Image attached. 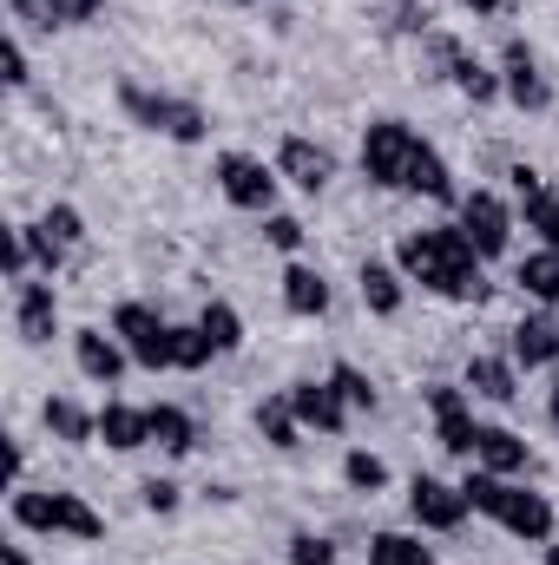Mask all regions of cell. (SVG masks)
<instances>
[{
	"instance_id": "obj_15",
	"label": "cell",
	"mask_w": 559,
	"mask_h": 565,
	"mask_svg": "<svg viewBox=\"0 0 559 565\" xmlns=\"http://www.w3.org/2000/svg\"><path fill=\"white\" fill-rule=\"evenodd\" d=\"M277 171L296 184V191H309V198H316V191L336 178V158H329L316 139H283L277 145Z\"/></svg>"
},
{
	"instance_id": "obj_13",
	"label": "cell",
	"mask_w": 559,
	"mask_h": 565,
	"mask_svg": "<svg viewBox=\"0 0 559 565\" xmlns=\"http://www.w3.org/2000/svg\"><path fill=\"white\" fill-rule=\"evenodd\" d=\"M13 329L27 335V342H53V329H60V296H53V277L46 282H13Z\"/></svg>"
},
{
	"instance_id": "obj_27",
	"label": "cell",
	"mask_w": 559,
	"mask_h": 565,
	"mask_svg": "<svg viewBox=\"0 0 559 565\" xmlns=\"http://www.w3.org/2000/svg\"><path fill=\"white\" fill-rule=\"evenodd\" d=\"M514 282H520L534 302H547V309H553V302H559V250H534V257H520Z\"/></svg>"
},
{
	"instance_id": "obj_25",
	"label": "cell",
	"mask_w": 559,
	"mask_h": 565,
	"mask_svg": "<svg viewBox=\"0 0 559 565\" xmlns=\"http://www.w3.org/2000/svg\"><path fill=\"white\" fill-rule=\"evenodd\" d=\"M257 434H264L277 454H296V447H303V422H296V408H289V388L271 395V402H257Z\"/></svg>"
},
{
	"instance_id": "obj_20",
	"label": "cell",
	"mask_w": 559,
	"mask_h": 565,
	"mask_svg": "<svg viewBox=\"0 0 559 565\" xmlns=\"http://www.w3.org/2000/svg\"><path fill=\"white\" fill-rule=\"evenodd\" d=\"M527 440L514 434V427H481V447H474V467H487V473H527Z\"/></svg>"
},
{
	"instance_id": "obj_30",
	"label": "cell",
	"mask_w": 559,
	"mask_h": 565,
	"mask_svg": "<svg viewBox=\"0 0 559 565\" xmlns=\"http://www.w3.org/2000/svg\"><path fill=\"white\" fill-rule=\"evenodd\" d=\"M342 480H349L356 493H382V487H389V460L369 454V447H349V454H342Z\"/></svg>"
},
{
	"instance_id": "obj_23",
	"label": "cell",
	"mask_w": 559,
	"mask_h": 565,
	"mask_svg": "<svg viewBox=\"0 0 559 565\" xmlns=\"http://www.w3.org/2000/svg\"><path fill=\"white\" fill-rule=\"evenodd\" d=\"M447 79H454V86H461V99H474V106H494V99L507 93V86H500V73H494L487 60H474L467 46L454 53V66H447Z\"/></svg>"
},
{
	"instance_id": "obj_16",
	"label": "cell",
	"mask_w": 559,
	"mask_h": 565,
	"mask_svg": "<svg viewBox=\"0 0 559 565\" xmlns=\"http://www.w3.org/2000/svg\"><path fill=\"white\" fill-rule=\"evenodd\" d=\"M461 388H474L481 402H500V408H507V402L520 395V362H514V355H474L467 375H461Z\"/></svg>"
},
{
	"instance_id": "obj_37",
	"label": "cell",
	"mask_w": 559,
	"mask_h": 565,
	"mask_svg": "<svg viewBox=\"0 0 559 565\" xmlns=\"http://www.w3.org/2000/svg\"><path fill=\"white\" fill-rule=\"evenodd\" d=\"M289 565H336V540H323V533H296V540H289Z\"/></svg>"
},
{
	"instance_id": "obj_35",
	"label": "cell",
	"mask_w": 559,
	"mask_h": 565,
	"mask_svg": "<svg viewBox=\"0 0 559 565\" xmlns=\"http://www.w3.org/2000/svg\"><path fill=\"white\" fill-rule=\"evenodd\" d=\"M264 244H271V250H283V257H296V250H303V217L271 211V217H264Z\"/></svg>"
},
{
	"instance_id": "obj_14",
	"label": "cell",
	"mask_w": 559,
	"mask_h": 565,
	"mask_svg": "<svg viewBox=\"0 0 559 565\" xmlns=\"http://www.w3.org/2000/svg\"><path fill=\"white\" fill-rule=\"evenodd\" d=\"M289 408H296V422L316 427V434H342L349 415H356V408L336 395V382H296V388H289Z\"/></svg>"
},
{
	"instance_id": "obj_28",
	"label": "cell",
	"mask_w": 559,
	"mask_h": 565,
	"mask_svg": "<svg viewBox=\"0 0 559 565\" xmlns=\"http://www.w3.org/2000/svg\"><path fill=\"white\" fill-rule=\"evenodd\" d=\"M198 329L211 335V349H218V355H238V349H244V316H238L231 302H204Z\"/></svg>"
},
{
	"instance_id": "obj_39",
	"label": "cell",
	"mask_w": 559,
	"mask_h": 565,
	"mask_svg": "<svg viewBox=\"0 0 559 565\" xmlns=\"http://www.w3.org/2000/svg\"><path fill=\"white\" fill-rule=\"evenodd\" d=\"M27 79H33V60H27V40H20V33H7V86L20 93Z\"/></svg>"
},
{
	"instance_id": "obj_38",
	"label": "cell",
	"mask_w": 559,
	"mask_h": 565,
	"mask_svg": "<svg viewBox=\"0 0 559 565\" xmlns=\"http://www.w3.org/2000/svg\"><path fill=\"white\" fill-rule=\"evenodd\" d=\"M7 13L20 20V26H33V33H53L60 20H53V0H7Z\"/></svg>"
},
{
	"instance_id": "obj_36",
	"label": "cell",
	"mask_w": 559,
	"mask_h": 565,
	"mask_svg": "<svg viewBox=\"0 0 559 565\" xmlns=\"http://www.w3.org/2000/svg\"><path fill=\"white\" fill-rule=\"evenodd\" d=\"M40 231H46V237H60V244H66V250H73V244H80V237H86V217H80V211H73V204H53V211H46V217H40Z\"/></svg>"
},
{
	"instance_id": "obj_24",
	"label": "cell",
	"mask_w": 559,
	"mask_h": 565,
	"mask_svg": "<svg viewBox=\"0 0 559 565\" xmlns=\"http://www.w3.org/2000/svg\"><path fill=\"white\" fill-rule=\"evenodd\" d=\"M362 302H369V316H402V270H395V264H376V257H369V264H362Z\"/></svg>"
},
{
	"instance_id": "obj_44",
	"label": "cell",
	"mask_w": 559,
	"mask_h": 565,
	"mask_svg": "<svg viewBox=\"0 0 559 565\" xmlns=\"http://www.w3.org/2000/svg\"><path fill=\"white\" fill-rule=\"evenodd\" d=\"M461 7H474V13H481V20H487V13H500V7H507V0H461Z\"/></svg>"
},
{
	"instance_id": "obj_26",
	"label": "cell",
	"mask_w": 559,
	"mask_h": 565,
	"mask_svg": "<svg viewBox=\"0 0 559 565\" xmlns=\"http://www.w3.org/2000/svg\"><path fill=\"white\" fill-rule=\"evenodd\" d=\"M145 415H151V447H165V454H191V447H198V422H191L184 408L158 402V408H145Z\"/></svg>"
},
{
	"instance_id": "obj_7",
	"label": "cell",
	"mask_w": 559,
	"mask_h": 565,
	"mask_svg": "<svg viewBox=\"0 0 559 565\" xmlns=\"http://www.w3.org/2000/svg\"><path fill=\"white\" fill-rule=\"evenodd\" d=\"M454 211H461V237L481 250V264H487V257H507V244H514V211H507V198L467 191Z\"/></svg>"
},
{
	"instance_id": "obj_32",
	"label": "cell",
	"mask_w": 559,
	"mask_h": 565,
	"mask_svg": "<svg viewBox=\"0 0 559 565\" xmlns=\"http://www.w3.org/2000/svg\"><path fill=\"white\" fill-rule=\"evenodd\" d=\"M461 493H467V513H500V500H507V473H487V467H474L467 480H461Z\"/></svg>"
},
{
	"instance_id": "obj_41",
	"label": "cell",
	"mask_w": 559,
	"mask_h": 565,
	"mask_svg": "<svg viewBox=\"0 0 559 565\" xmlns=\"http://www.w3.org/2000/svg\"><path fill=\"white\" fill-rule=\"evenodd\" d=\"M145 507L151 513H178V480H145Z\"/></svg>"
},
{
	"instance_id": "obj_4",
	"label": "cell",
	"mask_w": 559,
	"mask_h": 565,
	"mask_svg": "<svg viewBox=\"0 0 559 565\" xmlns=\"http://www.w3.org/2000/svg\"><path fill=\"white\" fill-rule=\"evenodd\" d=\"M415 151H421V132L409 119H369V132H362V178L382 184V191H402Z\"/></svg>"
},
{
	"instance_id": "obj_33",
	"label": "cell",
	"mask_w": 559,
	"mask_h": 565,
	"mask_svg": "<svg viewBox=\"0 0 559 565\" xmlns=\"http://www.w3.org/2000/svg\"><path fill=\"white\" fill-rule=\"evenodd\" d=\"M211 355H218V349H211V335H204L198 322H191V329L171 322V369H204Z\"/></svg>"
},
{
	"instance_id": "obj_8",
	"label": "cell",
	"mask_w": 559,
	"mask_h": 565,
	"mask_svg": "<svg viewBox=\"0 0 559 565\" xmlns=\"http://www.w3.org/2000/svg\"><path fill=\"white\" fill-rule=\"evenodd\" d=\"M421 402H428V415H434V440H441L447 454L474 460V447H481V422H474V408H467V388L434 382V388H421Z\"/></svg>"
},
{
	"instance_id": "obj_11",
	"label": "cell",
	"mask_w": 559,
	"mask_h": 565,
	"mask_svg": "<svg viewBox=\"0 0 559 565\" xmlns=\"http://www.w3.org/2000/svg\"><path fill=\"white\" fill-rule=\"evenodd\" d=\"M494 520H500L514 540H527V546H547V540H553V500L534 493V487H514V480H507V500H500Z\"/></svg>"
},
{
	"instance_id": "obj_18",
	"label": "cell",
	"mask_w": 559,
	"mask_h": 565,
	"mask_svg": "<svg viewBox=\"0 0 559 565\" xmlns=\"http://www.w3.org/2000/svg\"><path fill=\"white\" fill-rule=\"evenodd\" d=\"M99 440L113 454H139V447H151V415L133 408V402H106L99 408Z\"/></svg>"
},
{
	"instance_id": "obj_46",
	"label": "cell",
	"mask_w": 559,
	"mask_h": 565,
	"mask_svg": "<svg viewBox=\"0 0 559 565\" xmlns=\"http://www.w3.org/2000/svg\"><path fill=\"white\" fill-rule=\"evenodd\" d=\"M547 565H559V540H547Z\"/></svg>"
},
{
	"instance_id": "obj_17",
	"label": "cell",
	"mask_w": 559,
	"mask_h": 565,
	"mask_svg": "<svg viewBox=\"0 0 559 565\" xmlns=\"http://www.w3.org/2000/svg\"><path fill=\"white\" fill-rule=\"evenodd\" d=\"M507 355H514L520 369H553V362H559V322H553V316H520V322H514Z\"/></svg>"
},
{
	"instance_id": "obj_40",
	"label": "cell",
	"mask_w": 559,
	"mask_h": 565,
	"mask_svg": "<svg viewBox=\"0 0 559 565\" xmlns=\"http://www.w3.org/2000/svg\"><path fill=\"white\" fill-rule=\"evenodd\" d=\"M106 13V0H53V20L60 26H86V20H99Z\"/></svg>"
},
{
	"instance_id": "obj_45",
	"label": "cell",
	"mask_w": 559,
	"mask_h": 565,
	"mask_svg": "<svg viewBox=\"0 0 559 565\" xmlns=\"http://www.w3.org/2000/svg\"><path fill=\"white\" fill-rule=\"evenodd\" d=\"M547 415H553V422H559V382H553V395H547Z\"/></svg>"
},
{
	"instance_id": "obj_19",
	"label": "cell",
	"mask_w": 559,
	"mask_h": 565,
	"mask_svg": "<svg viewBox=\"0 0 559 565\" xmlns=\"http://www.w3.org/2000/svg\"><path fill=\"white\" fill-rule=\"evenodd\" d=\"M40 422H46L53 440H66V447L99 440V415H93V408H80L73 395H46V402H40Z\"/></svg>"
},
{
	"instance_id": "obj_29",
	"label": "cell",
	"mask_w": 559,
	"mask_h": 565,
	"mask_svg": "<svg viewBox=\"0 0 559 565\" xmlns=\"http://www.w3.org/2000/svg\"><path fill=\"white\" fill-rule=\"evenodd\" d=\"M369 565H434V553L421 546L415 533H376L369 540Z\"/></svg>"
},
{
	"instance_id": "obj_42",
	"label": "cell",
	"mask_w": 559,
	"mask_h": 565,
	"mask_svg": "<svg viewBox=\"0 0 559 565\" xmlns=\"http://www.w3.org/2000/svg\"><path fill=\"white\" fill-rule=\"evenodd\" d=\"M507 178H514V198H534V191H547V178H540L534 164H514Z\"/></svg>"
},
{
	"instance_id": "obj_5",
	"label": "cell",
	"mask_w": 559,
	"mask_h": 565,
	"mask_svg": "<svg viewBox=\"0 0 559 565\" xmlns=\"http://www.w3.org/2000/svg\"><path fill=\"white\" fill-rule=\"evenodd\" d=\"M277 184H283V171L264 164V158H251V151H224V158H218V191H224L238 211L271 217V211H277Z\"/></svg>"
},
{
	"instance_id": "obj_2",
	"label": "cell",
	"mask_w": 559,
	"mask_h": 565,
	"mask_svg": "<svg viewBox=\"0 0 559 565\" xmlns=\"http://www.w3.org/2000/svg\"><path fill=\"white\" fill-rule=\"evenodd\" d=\"M7 513H13V526L20 533H66V540H99L106 533V520L80 500V493H33V487H13V500H7Z\"/></svg>"
},
{
	"instance_id": "obj_34",
	"label": "cell",
	"mask_w": 559,
	"mask_h": 565,
	"mask_svg": "<svg viewBox=\"0 0 559 565\" xmlns=\"http://www.w3.org/2000/svg\"><path fill=\"white\" fill-rule=\"evenodd\" d=\"M329 382H336V395H342L356 415H362V408H376V388H369V375H362L356 362H336V369H329Z\"/></svg>"
},
{
	"instance_id": "obj_22",
	"label": "cell",
	"mask_w": 559,
	"mask_h": 565,
	"mask_svg": "<svg viewBox=\"0 0 559 565\" xmlns=\"http://www.w3.org/2000/svg\"><path fill=\"white\" fill-rule=\"evenodd\" d=\"M283 309L289 316H329V282H323V270L289 264L283 270Z\"/></svg>"
},
{
	"instance_id": "obj_6",
	"label": "cell",
	"mask_w": 559,
	"mask_h": 565,
	"mask_svg": "<svg viewBox=\"0 0 559 565\" xmlns=\"http://www.w3.org/2000/svg\"><path fill=\"white\" fill-rule=\"evenodd\" d=\"M113 335L126 342V355L139 369H171V322L151 302H119L113 309Z\"/></svg>"
},
{
	"instance_id": "obj_3",
	"label": "cell",
	"mask_w": 559,
	"mask_h": 565,
	"mask_svg": "<svg viewBox=\"0 0 559 565\" xmlns=\"http://www.w3.org/2000/svg\"><path fill=\"white\" fill-rule=\"evenodd\" d=\"M119 106L139 119L145 132H165V139L178 145H204V132H211V119H204V106L198 99H178V93H145V86H119Z\"/></svg>"
},
{
	"instance_id": "obj_9",
	"label": "cell",
	"mask_w": 559,
	"mask_h": 565,
	"mask_svg": "<svg viewBox=\"0 0 559 565\" xmlns=\"http://www.w3.org/2000/svg\"><path fill=\"white\" fill-rule=\"evenodd\" d=\"M409 513H415V526H428V533H454L467 520V493L447 487V480H434V473H415L409 480Z\"/></svg>"
},
{
	"instance_id": "obj_31",
	"label": "cell",
	"mask_w": 559,
	"mask_h": 565,
	"mask_svg": "<svg viewBox=\"0 0 559 565\" xmlns=\"http://www.w3.org/2000/svg\"><path fill=\"white\" fill-rule=\"evenodd\" d=\"M520 224L547 244V250H559V198L553 191H534V198H520Z\"/></svg>"
},
{
	"instance_id": "obj_12",
	"label": "cell",
	"mask_w": 559,
	"mask_h": 565,
	"mask_svg": "<svg viewBox=\"0 0 559 565\" xmlns=\"http://www.w3.org/2000/svg\"><path fill=\"white\" fill-rule=\"evenodd\" d=\"M73 362H80V375L86 382H99V388H113L119 375H126V342L119 335H106V329H73Z\"/></svg>"
},
{
	"instance_id": "obj_43",
	"label": "cell",
	"mask_w": 559,
	"mask_h": 565,
	"mask_svg": "<svg viewBox=\"0 0 559 565\" xmlns=\"http://www.w3.org/2000/svg\"><path fill=\"white\" fill-rule=\"evenodd\" d=\"M0 565H33V559H27V546H0Z\"/></svg>"
},
{
	"instance_id": "obj_21",
	"label": "cell",
	"mask_w": 559,
	"mask_h": 565,
	"mask_svg": "<svg viewBox=\"0 0 559 565\" xmlns=\"http://www.w3.org/2000/svg\"><path fill=\"white\" fill-rule=\"evenodd\" d=\"M402 191H415V198H434V204H461L447 158H441V151H434L428 139H421V151H415V164H409V184H402Z\"/></svg>"
},
{
	"instance_id": "obj_1",
	"label": "cell",
	"mask_w": 559,
	"mask_h": 565,
	"mask_svg": "<svg viewBox=\"0 0 559 565\" xmlns=\"http://www.w3.org/2000/svg\"><path fill=\"white\" fill-rule=\"evenodd\" d=\"M395 270L447 302H481L487 296V277H481V250L461 237V224H428V231H409L395 244Z\"/></svg>"
},
{
	"instance_id": "obj_10",
	"label": "cell",
	"mask_w": 559,
	"mask_h": 565,
	"mask_svg": "<svg viewBox=\"0 0 559 565\" xmlns=\"http://www.w3.org/2000/svg\"><path fill=\"white\" fill-rule=\"evenodd\" d=\"M500 86H507V99H514L520 113H547V106H553V86L540 79V60H534L527 40H507V53H500Z\"/></svg>"
}]
</instances>
